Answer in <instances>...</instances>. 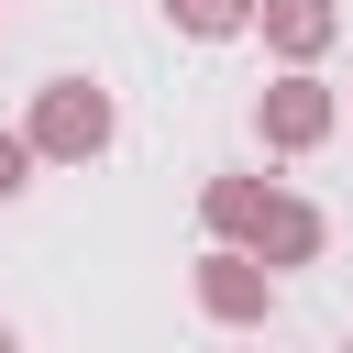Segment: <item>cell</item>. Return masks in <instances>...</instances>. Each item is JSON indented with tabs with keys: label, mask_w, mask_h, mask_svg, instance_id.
Instances as JSON below:
<instances>
[{
	"label": "cell",
	"mask_w": 353,
	"mask_h": 353,
	"mask_svg": "<svg viewBox=\"0 0 353 353\" xmlns=\"http://www.w3.org/2000/svg\"><path fill=\"white\" fill-rule=\"evenodd\" d=\"M165 22H176L188 44H232V33L254 22V0H165Z\"/></svg>",
	"instance_id": "52a82bcc"
},
{
	"label": "cell",
	"mask_w": 353,
	"mask_h": 353,
	"mask_svg": "<svg viewBox=\"0 0 353 353\" xmlns=\"http://www.w3.org/2000/svg\"><path fill=\"white\" fill-rule=\"evenodd\" d=\"M254 199H265V176H210V188H199V221H210V243H232V232L254 221Z\"/></svg>",
	"instance_id": "8992f818"
},
{
	"label": "cell",
	"mask_w": 353,
	"mask_h": 353,
	"mask_svg": "<svg viewBox=\"0 0 353 353\" xmlns=\"http://www.w3.org/2000/svg\"><path fill=\"white\" fill-rule=\"evenodd\" d=\"M232 243H243V254H254L265 276H287V265H320V243H331V221H320L309 199H287V188H265V199H254V221H243Z\"/></svg>",
	"instance_id": "277c9868"
},
{
	"label": "cell",
	"mask_w": 353,
	"mask_h": 353,
	"mask_svg": "<svg viewBox=\"0 0 353 353\" xmlns=\"http://www.w3.org/2000/svg\"><path fill=\"white\" fill-rule=\"evenodd\" d=\"M254 132H265V154H320V143L342 132V99H331L309 66H287V77H265V99H254Z\"/></svg>",
	"instance_id": "7a4b0ae2"
},
{
	"label": "cell",
	"mask_w": 353,
	"mask_h": 353,
	"mask_svg": "<svg viewBox=\"0 0 353 353\" xmlns=\"http://www.w3.org/2000/svg\"><path fill=\"white\" fill-rule=\"evenodd\" d=\"M22 188H33V143H22V132H0V199H22Z\"/></svg>",
	"instance_id": "ba28073f"
},
{
	"label": "cell",
	"mask_w": 353,
	"mask_h": 353,
	"mask_svg": "<svg viewBox=\"0 0 353 353\" xmlns=\"http://www.w3.org/2000/svg\"><path fill=\"white\" fill-rule=\"evenodd\" d=\"M188 287H199V320H221V331H265V320H276V276H265L243 243H210V254L188 265Z\"/></svg>",
	"instance_id": "3957f363"
},
{
	"label": "cell",
	"mask_w": 353,
	"mask_h": 353,
	"mask_svg": "<svg viewBox=\"0 0 353 353\" xmlns=\"http://www.w3.org/2000/svg\"><path fill=\"white\" fill-rule=\"evenodd\" d=\"M0 353H11V320H0Z\"/></svg>",
	"instance_id": "9c48e42d"
},
{
	"label": "cell",
	"mask_w": 353,
	"mask_h": 353,
	"mask_svg": "<svg viewBox=\"0 0 353 353\" xmlns=\"http://www.w3.org/2000/svg\"><path fill=\"white\" fill-rule=\"evenodd\" d=\"M243 33H265V55L276 66H320L331 44H342V0H254V22Z\"/></svg>",
	"instance_id": "5b68a950"
},
{
	"label": "cell",
	"mask_w": 353,
	"mask_h": 353,
	"mask_svg": "<svg viewBox=\"0 0 353 353\" xmlns=\"http://www.w3.org/2000/svg\"><path fill=\"white\" fill-rule=\"evenodd\" d=\"M110 132H121V110H110V88H99V77H44V88H33V110H22L33 165H99V154H110Z\"/></svg>",
	"instance_id": "6da1fadb"
}]
</instances>
